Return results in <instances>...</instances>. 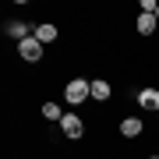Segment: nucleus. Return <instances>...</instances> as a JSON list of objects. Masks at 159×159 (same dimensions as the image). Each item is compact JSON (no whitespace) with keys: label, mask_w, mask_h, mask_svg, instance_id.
Here are the masks:
<instances>
[{"label":"nucleus","mask_w":159,"mask_h":159,"mask_svg":"<svg viewBox=\"0 0 159 159\" xmlns=\"http://www.w3.org/2000/svg\"><path fill=\"white\" fill-rule=\"evenodd\" d=\"M156 18H159V7H156Z\"/></svg>","instance_id":"11"},{"label":"nucleus","mask_w":159,"mask_h":159,"mask_svg":"<svg viewBox=\"0 0 159 159\" xmlns=\"http://www.w3.org/2000/svg\"><path fill=\"white\" fill-rule=\"evenodd\" d=\"M7 32H11V35H18V43H21V39H29V29H25L21 21H11V25H7Z\"/></svg>","instance_id":"10"},{"label":"nucleus","mask_w":159,"mask_h":159,"mask_svg":"<svg viewBox=\"0 0 159 159\" xmlns=\"http://www.w3.org/2000/svg\"><path fill=\"white\" fill-rule=\"evenodd\" d=\"M156 21H159L156 14H138V32H142V35H152L156 32Z\"/></svg>","instance_id":"7"},{"label":"nucleus","mask_w":159,"mask_h":159,"mask_svg":"<svg viewBox=\"0 0 159 159\" xmlns=\"http://www.w3.org/2000/svg\"><path fill=\"white\" fill-rule=\"evenodd\" d=\"M32 35H35V39L46 46V43H53V39H57V25H39V29H35Z\"/></svg>","instance_id":"6"},{"label":"nucleus","mask_w":159,"mask_h":159,"mask_svg":"<svg viewBox=\"0 0 159 159\" xmlns=\"http://www.w3.org/2000/svg\"><path fill=\"white\" fill-rule=\"evenodd\" d=\"M92 99H110V81H92Z\"/></svg>","instance_id":"8"},{"label":"nucleus","mask_w":159,"mask_h":159,"mask_svg":"<svg viewBox=\"0 0 159 159\" xmlns=\"http://www.w3.org/2000/svg\"><path fill=\"white\" fill-rule=\"evenodd\" d=\"M60 127H64V134H67V138H81V134H85V127H81V117H74V113H64Z\"/></svg>","instance_id":"3"},{"label":"nucleus","mask_w":159,"mask_h":159,"mask_svg":"<svg viewBox=\"0 0 159 159\" xmlns=\"http://www.w3.org/2000/svg\"><path fill=\"white\" fill-rule=\"evenodd\" d=\"M120 134H124V138H138V134H142V120H138V117L120 120Z\"/></svg>","instance_id":"5"},{"label":"nucleus","mask_w":159,"mask_h":159,"mask_svg":"<svg viewBox=\"0 0 159 159\" xmlns=\"http://www.w3.org/2000/svg\"><path fill=\"white\" fill-rule=\"evenodd\" d=\"M18 53H21V60L35 64V60L43 57V43L35 39V35H29V39H21V43H18Z\"/></svg>","instance_id":"2"},{"label":"nucleus","mask_w":159,"mask_h":159,"mask_svg":"<svg viewBox=\"0 0 159 159\" xmlns=\"http://www.w3.org/2000/svg\"><path fill=\"white\" fill-rule=\"evenodd\" d=\"M148 159H159V156H148Z\"/></svg>","instance_id":"12"},{"label":"nucleus","mask_w":159,"mask_h":159,"mask_svg":"<svg viewBox=\"0 0 159 159\" xmlns=\"http://www.w3.org/2000/svg\"><path fill=\"white\" fill-rule=\"evenodd\" d=\"M138 106L159 113V92H156V89H142V92H138Z\"/></svg>","instance_id":"4"},{"label":"nucleus","mask_w":159,"mask_h":159,"mask_svg":"<svg viewBox=\"0 0 159 159\" xmlns=\"http://www.w3.org/2000/svg\"><path fill=\"white\" fill-rule=\"evenodd\" d=\"M89 96H92V81H85V78H74L71 85H67V92H64V99L74 102V106H78V102H85Z\"/></svg>","instance_id":"1"},{"label":"nucleus","mask_w":159,"mask_h":159,"mask_svg":"<svg viewBox=\"0 0 159 159\" xmlns=\"http://www.w3.org/2000/svg\"><path fill=\"white\" fill-rule=\"evenodd\" d=\"M43 117H46V120H57V124L64 120V113H60L57 102H43Z\"/></svg>","instance_id":"9"}]
</instances>
